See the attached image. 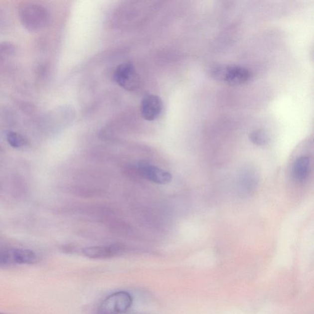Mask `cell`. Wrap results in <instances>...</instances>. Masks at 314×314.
Here are the masks:
<instances>
[{
    "instance_id": "obj_1",
    "label": "cell",
    "mask_w": 314,
    "mask_h": 314,
    "mask_svg": "<svg viewBox=\"0 0 314 314\" xmlns=\"http://www.w3.org/2000/svg\"><path fill=\"white\" fill-rule=\"evenodd\" d=\"M18 15L21 23L30 31L41 30L49 20V14L46 8L34 2H25L20 5Z\"/></svg>"
},
{
    "instance_id": "obj_2",
    "label": "cell",
    "mask_w": 314,
    "mask_h": 314,
    "mask_svg": "<svg viewBox=\"0 0 314 314\" xmlns=\"http://www.w3.org/2000/svg\"><path fill=\"white\" fill-rule=\"evenodd\" d=\"M133 299L131 295L125 291L114 293L101 303L98 314H124L131 308Z\"/></svg>"
},
{
    "instance_id": "obj_3",
    "label": "cell",
    "mask_w": 314,
    "mask_h": 314,
    "mask_svg": "<svg viewBox=\"0 0 314 314\" xmlns=\"http://www.w3.org/2000/svg\"><path fill=\"white\" fill-rule=\"evenodd\" d=\"M114 81L127 91H134L140 84V77L134 65L130 62L121 64L114 71Z\"/></svg>"
},
{
    "instance_id": "obj_4",
    "label": "cell",
    "mask_w": 314,
    "mask_h": 314,
    "mask_svg": "<svg viewBox=\"0 0 314 314\" xmlns=\"http://www.w3.org/2000/svg\"><path fill=\"white\" fill-rule=\"evenodd\" d=\"M138 170L145 179L157 184H167L172 180L171 173L159 168L155 165L146 163H140Z\"/></svg>"
},
{
    "instance_id": "obj_5",
    "label": "cell",
    "mask_w": 314,
    "mask_h": 314,
    "mask_svg": "<svg viewBox=\"0 0 314 314\" xmlns=\"http://www.w3.org/2000/svg\"><path fill=\"white\" fill-rule=\"evenodd\" d=\"M252 78L251 71L239 66L225 65L222 82L230 86H240L248 82Z\"/></svg>"
},
{
    "instance_id": "obj_6",
    "label": "cell",
    "mask_w": 314,
    "mask_h": 314,
    "mask_svg": "<svg viewBox=\"0 0 314 314\" xmlns=\"http://www.w3.org/2000/svg\"><path fill=\"white\" fill-rule=\"evenodd\" d=\"M163 108V102L158 96L148 95L142 101L141 113L144 119L153 121L158 118Z\"/></svg>"
},
{
    "instance_id": "obj_7",
    "label": "cell",
    "mask_w": 314,
    "mask_h": 314,
    "mask_svg": "<svg viewBox=\"0 0 314 314\" xmlns=\"http://www.w3.org/2000/svg\"><path fill=\"white\" fill-rule=\"evenodd\" d=\"M124 247L121 244H115L103 246L85 247L82 253L85 256L92 259H106L117 256L123 251Z\"/></svg>"
},
{
    "instance_id": "obj_8",
    "label": "cell",
    "mask_w": 314,
    "mask_h": 314,
    "mask_svg": "<svg viewBox=\"0 0 314 314\" xmlns=\"http://www.w3.org/2000/svg\"><path fill=\"white\" fill-rule=\"evenodd\" d=\"M258 184V177L254 169L245 167L241 170L237 179V187L239 192L249 195L255 190Z\"/></svg>"
},
{
    "instance_id": "obj_9",
    "label": "cell",
    "mask_w": 314,
    "mask_h": 314,
    "mask_svg": "<svg viewBox=\"0 0 314 314\" xmlns=\"http://www.w3.org/2000/svg\"><path fill=\"white\" fill-rule=\"evenodd\" d=\"M310 159L307 156H301L296 159L293 166L292 173L294 179L303 182L308 176L310 172Z\"/></svg>"
},
{
    "instance_id": "obj_10",
    "label": "cell",
    "mask_w": 314,
    "mask_h": 314,
    "mask_svg": "<svg viewBox=\"0 0 314 314\" xmlns=\"http://www.w3.org/2000/svg\"><path fill=\"white\" fill-rule=\"evenodd\" d=\"M12 253L14 264L31 265L38 260L36 254L31 250L18 249L13 250Z\"/></svg>"
},
{
    "instance_id": "obj_11",
    "label": "cell",
    "mask_w": 314,
    "mask_h": 314,
    "mask_svg": "<svg viewBox=\"0 0 314 314\" xmlns=\"http://www.w3.org/2000/svg\"><path fill=\"white\" fill-rule=\"evenodd\" d=\"M249 139L254 145L259 146L267 145L269 142V136L265 130L257 129L249 135Z\"/></svg>"
},
{
    "instance_id": "obj_12",
    "label": "cell",
    "mask_w": 314,
    "mask_h": 314,
    "mask_svg": "<svg viewBox=\"0 0 314 314\" xmlns=\"http://www.w3.org/2000/svg\"><path fill=\"white\" fill-rule=\"evenodd\" d=\"M7 141L9 145L14 148L22 147L27 143V141L22 135L13 132L8 133Z\"/></svg>"
},
{
    "instance_id": "obj_13",
    "label": "cell",
    "mask_w": 314,
    "mask_h": 314,
    "mask_svg": "<svg viewBox=\"0 0 314 314\" xmlns=\"http://www.w3.org/2000/svg\"><path fill=\"white\" fill-rule=\"evenodd\" d=\"M15 52V47L10 42H0V64L3 62L4 57H10Z\"/></svg>"
},
{
    "instance_id": "obj_14",
    "label": "cell",
    "mask_w": 314,
    "mask_h": 314,
    "mask_svg": "<svg viewBox=\"0 0 314 314\" xmlns=\"http://www.w3.org/2000/svg\"><path fill=\"white\" fill-rule=\"evenodd\" d=\"M14 264L12 251H0V265L6 266Z\"/></svg>"
},
{
    "instance_id": "obj_15",
    "label": "cell",
    "mask_w": 314,
    "mask_h": 314,
    "mask_svg": "<svg viewBox=\"0 0 314 314\" xmlns=\"http://www.w3.org/2000/svg\"><path fill=\"white\" fill-rule=\"evenodd\" d=\"M2 152H3V149L0 146V153H2Z\"/></svg>"
},
{
    "instance_id": "obj_16",
    "label": "cell",
    "mask_w": 314,
    "mask_h": 314,
    "mask_svg": "<svg viewBox=\"0 0 314 314\" xmlns=\"http://www.w3.org/2000/svg\"><path fill=\"white\" fill-rule=\"evenodd\" d=\"M1 21H2L1 14V13H0V24H1Z\"/></svg>"
},
{
    "instance_id": "obj_17",
    "label": "cell",
    "mask_w": 314,
    "mask_h": 314,
    "mask_svg": "<svg viewBox=\"0 0 314 314\" xmlns=\"http://www.w3.org/2000/svg\"><path fill=\"white\" fill-rule=\"evenodd\" d=\"M0 314H4L0 313Z\"/></svg>"
}]
</instances>
